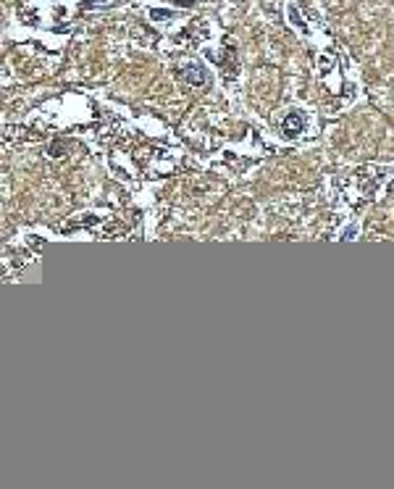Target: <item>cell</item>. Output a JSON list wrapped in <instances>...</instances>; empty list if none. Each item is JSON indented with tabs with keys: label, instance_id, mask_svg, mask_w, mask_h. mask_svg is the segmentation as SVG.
<instances>
[{
	"label": "cell",
	"instance_id": "obj_1",
	"mask_svg": "<svg viewBox=\"0 0 394 489\" xmlns=\"http://www.w3.org/2000/svg\"><path fill=\"white\" fill-rule=\"evenodd\" d=\"M181 79L187 82V84H192V87H208V74H205V69H202V66H195V63L184 66V69H181Z\"/></svg>",
	"mask_w": 394,
	"mask_h": 489
},
{
	"label": "cell",
	"instance_id": "obj_2",
	"mask_svg": "<svg viewBox=\"0 0 394 489\" xmlns=\"http://www.w3.org/2000/svg\"><path fill=\"white\" fill-rule=\"evenodd\" d=\"M303 126H305V119L299 116V114H289V116L284 119V124H282V129H284L287 137H297L299 131H303Z\"/></svg>",
	"mask_w": 394,
	"mask_h": 489
},
{
	"label": "cell",
	"instance_id": "obj_3",
	"mask_svg": "<svg viewBox=\"0 0 394 489\" xmlns=\"http://www.w3.org/2000/svg\"><path fill=\"white\" fill-rule=\"evenodd\" d=\"M116 3H119V0H84V8H92V6H95V8H110V6H116Z\"/></svg>",
	"mask_w": 394,
	"mask_h": 489
},
{
	"label": "cell",
	"instance_id": "obj_4",
	"mask_svg": "<svg viewBox=\"0 0 394 489\" xmlns=\"http://www.w3.org/2000/svg\"><path fill=\"white\" fill-rule=\"evenodd\" d=\"M174 16H176L174 11H160V8H153V11H150V18H153V21H168V18H174Z\"/></svg>",
	"mask_w": 394,
	"mask_h": 489
},
{
	"label": "cell",
	"instance_id": "obj_5",
	"mask_svg": "<svg viewBox=\"0 0 394 489\" xmlns=\"http://www.w3.org/2000/svg\"><path fill=\"white\" fill-rule=\"evenodd\" d=\"M68 150V145H63V142H55V145H50L48 147V155H50V158H61V155Z\"/></svg>",
	"mask_w": 394,
	"mask_h": 489
},
{
	"label": "cell",
	"instance_id": "obj_6",
	"mask_svg": "<svg viewBox=\"0 0 394 489\" xmlns=\"http://www.w3.org/2000/svg\"><path fill=\"white\" fill-rule=\"evenodd\" d=\"M181 8H195V0H179Z\"/></svg>",
	"mask_w": 394,
	"mask_h": 489
}]
</instances>
